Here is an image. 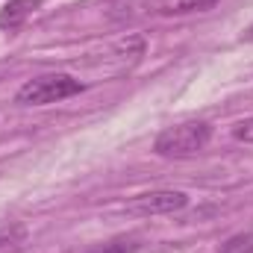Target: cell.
Masks as SVG:
<instances>
[{"label":"cell","mask_w":253,"mask_h":253,"mask_svg":"<svg viewBox=\"0 0 253 253\" xmlns=\"http://www.w3.org/2000/svg\"><path fill=\"white\" fill-rule=\"evenodd\" d=\"M209 138H212V126L206 121H186V124L162 129L153 141V150L156 156H165V159H183V156L203 150Z\"/></svg>","instance_id":"cell-1"},{"label":"cell","mask_w":253,"mask_h":253,"mask_svg":"<svg viewBox=\"0 0 253 253\" xmlns=\"http://www.w3.org/2000/svg\"><path fill=\"white\" fill-rule=\"evenodd\" d=\"M80 91H83V83L68 77V74H42V77L27 80L18 88L15 103H21V106H47V103L68 100Z\"/></svg>","instance_id":"cell-2"},{"label":"cell","mask_w":253,"mask_h":253,"mask_svg":"<svg viewBox=\"0 0 253 253\" xmlns=\"http://www.w3.org/2000/svg\"><path fill=\"white\" fill-rule=\"evenodd\" d=\"M189 206V194L174 189H159V191H147L129 200V212L135 215H171Z\"/></svg>","instance_id":"cell-3"},{"label":"cell","mask_w":253,"mask_h":253,"mask_svg":"<svg viewBox=\"0 0 253 253\" xmlns=\"http://www.w3.org/2000/svg\"><path fill=\"white\" fill-rule=\"evenodd\" d=\"M44 0H9L0 6V30H18Z\"/></svg>","instance_id":"cell-4"},{"label":"cell","mask_w":253,"mask_h":253,"mask_svg":"<svg viewBox=\"0 0 253 253\" xmlns=\"http://www.w3.org/2000/svg\"><path fill=\"white\" fill-rule=\"evenodd\" d=\"M221 0H159L156 3V15H162V18H183V15L209 12Z\"/></svg>","instance_id":"cell-5"},{"label":"cell","mask_w":253,"mask_h":253,"mask_svg":"<svg viewBox=\"0 0 253 253\" xmlns=\"http://www.w3.org/2000/svg\"><path fill=\"white\" fill-rule=\"evenodd\" d=\"M138 248H141V245H138L135 236H118V239H109V242H103V245L88 248L85 253H135Z\"/></svg>","instance_id":"cell-6"},{"label":"cell","mask_w":253,"mask_h":253,"mask_svg":"<svg viewBox=\"0 0 253 253\" xmlns=\"http://www.w3.org/2000/svg\"><path fill=\"white\" fill-rule=\"evenodd\" d=\"M24 239H27V227H24V224H9V227H0V251L18 248V245H24Z\"/></svg>","instance_id":"cell-7"},{"label":"cell","mask_w":253,"mask_h":253,"mask_svg":"<svg viewBox=\"0 0 253 253\" xmlns=\"http://www.w3.org/2000/svg\"><path fill=\"white\" fill-rule=\"evenodd\" d=\"M218 253H253V233H239V236H230Z\"/></svg>","instance_id":"cell-8"},{"label":"cell","mask_w":253,"mask_h":253,"mask_svg":"<svg viewBox=\"0 0 253 253\" xmlns=\"http://www.w3.org/2000/svg\"><path fill=\"white\" fill-rule=\"evenodd\" d=\"M233 138L236 141H245V144H253V118H245L233 126Z\"/></svg>","instance_id":"cell-9"}]
</instances>
